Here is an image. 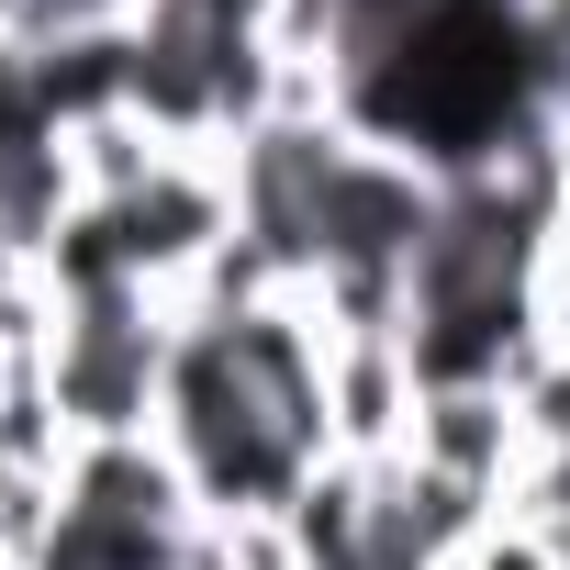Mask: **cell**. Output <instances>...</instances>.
Segmentation results:
<instances>
[{"label":"cell","mask_w":570,"mask_h":570,"mask_svg":"<svg viewBox=\"0 0 570 570\" xmlns=\"http://www.w3.org/2000/svg\"><path fill=\"white\" fill-rule=\"evenodd\" d=\"M157 425H168V459H179V481H190V503H202L213 525H268V514H292L303 481L336 459L325 336H314L292 303H257V314H179Z\"/></svg>","instance_id":"6da1fadb"},{"label":"cell","mask_w":570,"mask_h":570,"mask_svg":"<svg viewBox=\"0 0 570 570\" xmlns=\"http://www.w3.org/2000/svg\"><path fill=\"white\" fill-rule=\"evenodd\" d=\"M168 347H179V325L157 314V292H101V303H57V336L35 370H46L68 436L112 448V436H146V414L168 392Z\"/></svg>","instance_id":"7a4b0ae2"},{"label":"cell","mask_w":570,"mask_h":570,"mask_svg":"<svg viewBox=\"0 0 570 570\" xmlns=\"http://www.w3.org/2000/svg\"><path fill=\"white\" fill-rule=\"evenodd\" d=\"M514 436H525V403L514 392H425L414 403V470L436 481H470V492H503L514 481Z\"/></svg>","instance_id":"3957f363"}]
</instances>
